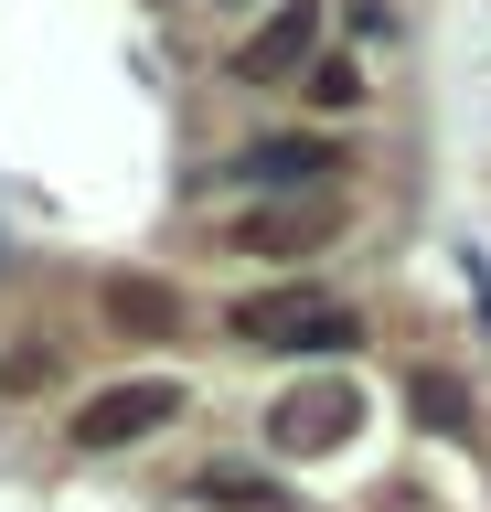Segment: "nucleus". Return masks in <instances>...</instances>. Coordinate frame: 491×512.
<instances>
[{
  "label": "nucleus",
  "instance_id": "obj_1",
  "mask_svg": "<svg viewBox=\"0 0 491 512\" xmlns=\"http://www.w3.org/2000/svg\"><path fill=\"white\" fill-rule=\"evenodd\" d=\"M321 54H331V0H278L225 64H235V86H310Z\"/></svg>",
  "mask_w": 491,
  "mask_h": 512
},
{
  "label": "nucleus",
  "instance_id": "obj_2",
  "mask_svg": "<svg viewBox=\"0 0 491 512\" xmlns=\"http://www.w3.org/2000/svg\"><path fill=\"white\" fill-rule=\"evenodd\" d=\"M225 331L257 342V352H342L353 342V310H331L321 288H257V299L225 310Z\"/></svg>",
  "mask_w": 491,
  "mask_h": 512
},
{
  "label": "nucleus",
  "instance_id": "obj_3",
  "mask_svg": "<svg viewBox=\"0 0 491 512\" xmlns=\"http://www.w3.org/2000/svg\"><path fill=\"white\" fill-rule=\"evenodd\" d=\"M193 406V384L182 374H129V384H97L86 406H75V448H139V438H161L171 416Z\"/></svg>",
  "mask_w": 491,
  "mask_h": 512
},
{
  "label": "nucleus",
  "instance_id": "obj_4",
  "mask_svg": "<svg viewBox=\"0 0 491 512\" xmlns=\"http://www.w3.org/2000/svg\"><path fill=\"white\" fill-rule=\"evenodd\" d=\"M235 256H278V267H299V256H321L331 235H342V203L331 192H289V203H246V214L214 224Z\"/></svg>",
  "mask_w": 491,
  "mask_h": 512
},
{
  "label": "nucleus",
  "instance_id": "obj_5",
  "mask_svg": "<svg viewBox=\"0 0 491 512\" xmlns=\"http://www.w3.org/2000/svg\"><path fill=\"white\" fill-rule=\"evenodd\" d=\"M353 416H363V384L310 374V384H289V395L267 406V448H278V459H321V448L353 438Z\"/></svg>",
  "mask_w": 491,
  "mask_h": 512
},
{
  "label": "nucleus",
  "instance_id": "obj_6",
  "mask_svg": "<svg viewBox=\"0 0 491 512\" xmlns=\"http://www.w3.org/2000/svg\"><path fill=\"white\" fill-rule=\"evenodd\" d=\"M331 171H353V150H342V139H310V128L246 150V182H267L278 203H289V192H331Z\"/></svg>",
  "mask_w": 491,
  "mask_h": 512
},
{
  "label": "nucleus",
  "instance_id": "obj_7",
  "mask_svg": "<svg viewBox=\"0 0 491 512\" xmlns=\"http://www.w3.org/2000/svg\"><path fill=\"white\" fill-rule=\"evenodd\" d=\"M203 502H225V512H289V491H278V470H257V459H203L193 480Z\"/></svg>",
  "mask_w": 491,
  "mask_h": 512
},
{
  "label": "nucleus",
  "instance_id": "obj_8",
  "mask_svg": "<svg viewBox=\"0 0 491 512\" xmlns=\"http://www.w3.org/2000/svg\"><path fill=\"white\" fill-rule=\"evenodd\" d=\"M406 406L427 416V438H481V395H459L449 374H417V384H406Z\"/></svg>",
  "mask_w": 491,
  "mask_h": 512
},
{
  "label": "nucleus",
  "instance_id": "obj_9",
  "mask_svg": "<svg viewBox=\"0 0 491 512\" xmlns=\"http://www.w3.org/2000/svg\"><path fill=\"white\" fill-rule=\"evenodd\" d=\"M107 320H118V331H171L182 299H171L161 278H118V288H107Z\"/></svg>",
  "mask_w": 491,
  "mask_h": 512
},
{
  "label": "nucleus",
  "instance_id": "obj_10",
  "mask_svg": "<svg viewBox=\"0 0 491 512\" xmlns=\"http://www.w3.org/2000/svg\"><path fill=\"white\" fill-rule=\"evenodd\" d=\"M299 96H310V107H331V118H342V107H363V64H353V54H321V64H310V86H299Z\"/></svg>",
  "mask_w": 491,
  "mask_h": 512
},
{
  "label": "nucleus",
  "instance_id": "obj_11",
  "mask_svg": "<svg viewBox=\"0 0 491 512\" xmlns=\"http://www.w3.org/2000/svg\"><path fill=\"white\" fill-rule=\"evenodd\" d=\"M0 384H11V395H33V384H54V342H43V352H11V363H0Z\"/></svg>",
  "mask_w": 491,
  "mask_h": 512
}]
</instances>
